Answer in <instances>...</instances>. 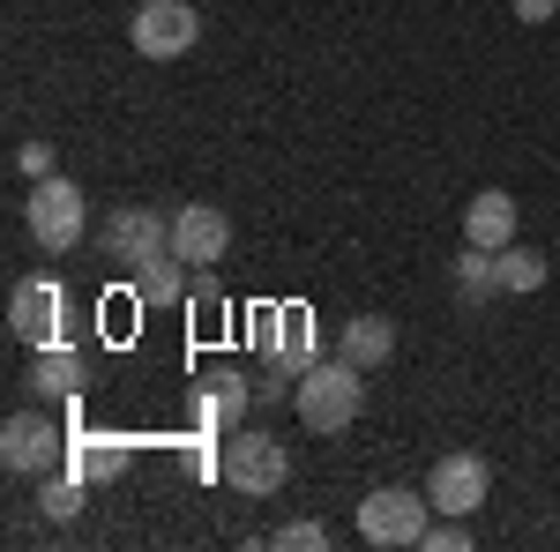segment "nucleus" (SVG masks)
<instances>
[{
	"label": "nucleus",
	"instance_id": "9b49d317",
	"mask_svg": "<svg viewBox=\"0 0 560 552\" xmlns=\"http://www.w3.org/2000/svg\"><path fill=\"white\" fill-rule=\"evenodd\" d=\"M60 306H68V298H60V284H52V277H23V284L8 292V329H15L23 343H52Z\"/></svg>",
	"mask_w": 560,
	"mask_h": 552
},
{
	"label": "nucleus",
	"instance_id": "b1692460",
	"mask_svg": "<svg viewBox=\"0 0 560 552\" xmlns=\"http://www.w3.org/2000/svg\"><path fill=\"white\" fill-rule=\"evenodd\" d=\"M217 298H224V284H217L210 269H202V277H195V284H187V306H217Z\"/></svg>",
	"mask_w": 560,
	"mask_h": 552
},
{
	"label": "nucleus",
	"instance_id": "4be33fe9",
	"mask_svg": "<svg viewBox=\"0 0 560 552\" xmlns=\"http://www.w3.org/2000/svg\"><path fill=\"white\" fill-rule=\"evenodd\" d=\"M277 545H284V552H322V545H329V530H322V522H284Z\"/></svg>",
	"mask_w": 560,
	"mask_h": 552
},
{
	"label": "nucleus",
	"instance_id": "f3484780",
	"mask_svg": "<svg viewBox=\"0 0 560 552\" xmlns=\"http://www.w3.org/2000/svg\"><path fill=\"white\" fill-rule=\"evenodd\" d=\"M179 269H187L179 255H158L150 269H135V298H142V306H179V298H187V277H179Z\"/></svg>",
	"mask_w": 560,
	"mask_h": 552
},
{
	"label": "nucleus",
	"instance_id": "a211bd4d",
	"mask_svg": "<svg viewBox=\"0 0 560 552\" xmlns=\"http://www.w3.org/2000/svg\"><path fill=\"white\" fill-rule=\"evenodd\" d=\"M68 463H75V478H90V485H113V478L128 470V441H75Z\"/></svg>",
	"mask_w": 560,
	"mask_h": 552
},
{
	"label": "nucleus",
	"instance_id": "1a4fd4ad",
	"mask_svg": "<svg viewBox=\"0 0 560 552\" xmlns=\"http://www.w3.org/2000/svg\"><path fill=\"white\" fill-rule=\"evenodd\" d=\"M60 425L45 419V411H15V419L0 425V463L15 470V478H45V470L60 463Z\"/></svg>",
	"mask_w": 560,
	"mask_h": 552
},
{
	"label": "nucleus",
	"instance_id": "393cba45",
	"mask_svg": "<svg viewBox=\"0 0 560 552\" xmlns=\"http://www.w3.org/2000/svg\"><path fill=\"white\" fill-rule=\"evenodd\" d=\"M509 8H516V23H553L560 0H509Z\"/></svg>",
	"mask_w": 560,
	"mask_h": 552
},
{
	"label": "nucleus",
	"instance_id": "9d476101",
	"mask_svg": "<svg viewBox=\"0 0 560 552\" xmlns=\"http://www.w3.org/2000/svg\"><path fill=\"white\" fill-rule=\"evenodd\" d=\"M224 247H232V224H224V210H210V202H187V210H173V255L187 261V269H210V261H224Z\"/></svg>",
	"mask_w": 560,
	"mask_h": 552
},
{
	"label": "nucleus",
	"instance_id": "f8f14e48",
	"mask_svg": "<svg viewBox=\"0 0 560 552\" xmlns=\"http://www.w3.org/2000/svg\"><path fill=\"white\" fill-rule=\"evenodd\" d=\"M247 403H255V381L224 366V374H210V381L195 388V425H202V433H240Z\"/></svg>",
	"mask_w": 560,
	"mask_h": 552
},
{
	"label": "nucleus",
	"instance_id": "4468645a",
	"mask_svg": "<svg viewBox=\"0 0 560 552\" xmlns=\"http://www.w3.org/2000/svg\"><path fill=\"white\" fill-rule=\"evenodd\" d=\"M345 359L359 366V374H374V366L396 359V329H388V314H359V321H345Z\"/></svg>",
	"mask_w": 560,
	"mask_h": 552
},
{
	"label": "nucleus",
	"instance_id": "2eb2a0df",
	"mask_svg": "<svg viewBox=\"0 0 560 552\" xmlns=\"http://www.w3.org/2000/svg\"><path fill=\"white\" fill-rule=\"evenodd\" d=\"M456 298L464 306H493L501 298V255L493 247H471L464 239V255H456Z\"/></svg>",
	"mask_w": 560,
	"mask_h": 552
},
{
	"label": "nucleus",
	"instance_id": "6ab92c4d",
	"mask_svg": "<svg viewBox=\"0 0 560 552\" xmlns=\"http://www.w3.org/2000/svg\"><path fill=\"white\" fill-rule=\"evenodd\" d=\"M546 284V255L538 247H501V292H538Z\"/></svg>",
	"mask_w": 560,
	"mask_h": 552
},
{
	"label": "nucleus",
	"instance_id": "6e6552de",
	"mask_svg": "<svg viewBox=\"0 0 560 552\" xmlns=\"http://www.w3.org/2000/svg\"><path fill=\"white\" fill-rule=\"evenodd\" d=\"M486 493H493V463L471 456V448H456V456H441V463L427 470L433 515H478V508H486Z\"/></svg>",
	"mask_w": 560,
	"mask_h": 552
},
{
	"label": "nucleus",
	"instance_id": "ddd939ff",
	"mask_svg": "<svg viewBox=\"0 0 560 552\" xmlns=\"http://www.w3.org/2000/svg\"><path fill=\"white\" fill-rule=\"evenodd\" d=\"M464 239L471 247H516V195L509 187H486V195H471V210H464Z\"/></svg>",
	"mask_w": 560,
	"mask_h": 552
},
{
	"label": "nucleus",
	"instance_id": "0eeeda50",
	"mask_svg": "<svg viewBox=\"0 0 560 552\" xmlns=\"http://www.w3.org/2000/svg\"><path fill=\"white\" fill-rule=\"evenodd\" d=\"M128 38H135L142 60H179L187 45L202 38V15H195L187 0H142L135 23H128Z\"/></svg>",
	"mask_w": 560,
	"mask_h": 552
},
{
	"label": "nucleus",
	"instance_id": "39448f33",
	"mask_svg": "<svg viewBox=\"0 0 560 552\" xmlns=\"http://www.w3.org/2000/svg\"><path fill=\"white\" fill-rule=\"evenodd\" d=\"M255 337H261V351H269V374L255 381V396H284V388L314 366V314H306V306H284V314L261 321Z\"/></svg>",
	"mask_w": 560,
	"mask_h": 552
},
{
	"label": "nucleus",
	"instance_id": "423d86ee",
	"mask_svg": "<svg viewBox=\"0 0 560 552\" xmlns=\"http://www.w3.org/2000/svg\"><path fill=\"white\" fill-rule=\"evenodd\" d=\"M158 255H173V224L150 210V202H128V210L105 216V261H120V269H150Z\"/></svg>",
	"mask_w": 560,
	"mask_h": 552
},
{
	"label": "nucleus",
	"instance_id": "20e7f679",
	"mask_svg": "<svg viewBox=\"0 0 560 552\" xmlns=\"http://www.w3.org/2000/svg\"><path fill=\"white\" fill-rule=\"evenodd\" d=\"M31 239H38L45 255H68L75 239H83V224H90V195L75 187V179H31Z\"/></svg>",
	"mask_w": 560,
	"mask_h": 552
},
{
	"label": "nucleus",
	"instance_id": "412c9836",
	"mask_svg": "<svg viewBox=\"0 0 560 552\" xmlns=\"http://www.w3.org/2000/svg\"><path fill=\"white\" fill-rule=\"evenodd\" d=\"M419 552H471V515H441V522H427Z\"/></svg>",
	"mask_w": 560,
	"mask_h": 552
},
{
	"label": "nucleus",
	"instance_id": "f03ea898",
	"mask_svg": "<svg viewBox=\"0 0 560 552\" xmlns=\"http://www.w3.org/2000/svg\"><path fill=\"white\" fill-rule=\"evenodd\" d=\"M217 470H224L232 493L269 501V493H284V478H292V448H284L277 433H232L224 456H217Z\"/></svg>",
	"mask_w": 560,
	"mask_h": 552
},
{
	"label": "nucleus",
	"instance_id": "f257e3e1",
	"mask_svg": "<svg viewBox=\"0 0 560 552\" xmlns=\"http://www.w3.org/2000/svg\"><path fill=\"white\" fill-rule=\"evenodd\" d=\"M359 403H366V381H359V366H351L345 351L337 359H314L300 381H292V411H300L306 433H345L359 419Z\"/></svg>",
	"mask_w": 560,
	"mask_h": 552
},
{
	"label": "nucleus",
	"instance_id": "5701e85b",
	"mask_svg": "<svg viewBox=\"0 0 560 552\" xmlns=\"http://www.w3.org/2000/svg\"><path fill=\"white\" fill-rule=\"evenodd\" d=\"M15 172H23V179H52V142H23V150H15Z\"/></svg>",
	"mask_w": 560,
	"mask_h": 552
},
{
	"label": "nucleus",
	"instance_id": "7ed1b4c3",
	"mask_svg": "<svg viewBox=\"0 0 560 552\" xmlns=\"http://www.w3.org/2000/svg\"><path fill=\"white\" fill-rule=\"evenodd\" d=\"M427 522H433V501L427 493H404V485H382V493L359 501V538L382 552H411L427 538Z\"/></svg>",
	"mask_w": 560,
	"mask_h": 552
},
{
	"label": "nucleus",
	"instance_id": "aec40b11",
	"mask_svg": "<svg viewBox=\"0 0 560 552\" xmlns=\"http://www.w3.org/2000/svg\"><path fill=\"white\" fill-rule=\"evenodd\" d=\"M83 485H90V478H45V485H38L45 515H52V522H75V515H83Z\"/></svg>",
	"mask_w": 560,
	"mask_h": 552
},
{
	"label": "nucleus",
	"instance_id": "dca6fc26",
	"mask_svg": "<svg viewBox=\"0 0 560 552\" xmlns=\"http://www.w3.org/2000/svg\"><path fill=\"white\" fill-rule=\"evenodd\" d=\"M31 388H38V396H75V388H83V351H75V343H38Z\"/></svg>",
	"mask_w": 560,
	"mask_h": 552
}]
</instances>
